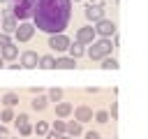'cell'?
<instances>
[{
	"instance_id": "30",
	"label": "cell",
	"mask_w": 148,
	"mask_h": 139,
	"mask_svg": "<svg viewBox=\"0 0 148 139\" xmlns=\"http://www.w3.org/2000/svg\"><path fill=\"white\" fill-rule=\"evenodd\" d=\"M116 107H118V104H111V116H113V118L118 116V109H116Z\"/></svg>"
},
{
	"instance_id": "18",
	"label": "cell",
	"mask_w": 148,
	"mask_h": 139,
	"mask_svg": "<svg viewBox=\"0 0 148 139\" xmlns=\"http://www.w3.org/2000/svg\"><path fill=\"white\" fill-rule=\"evenodd\" d=\"M102 70H118V60H113V58H104V60H102Z\"/></svg>"
},
{
	"instance_id": "8",
	"label": "cell",
	"mask_w": 148,
	"mask_h": 139,
	"mask_svg": "<svg viewBox=\"0 0 148 139\" xmlns=\"http://www.w3.org/2000/svg\"><path fill=\"white\" fill-rule=\"evenodd\" d=\"M32 32H35V28H32L30 23H23V25L16 28V39H18V42H28V39L32 37Z\"/></svg>"
},
{
	"instance_id": "22",
	"label": "cell",
	"mask_w": 148,
	"mask_h": 139,
	"mask_svg": "<svg viewBox=\"0 0 148 139\" xmlns=\"http://www.w3.org/2000/svg\"><path fill=\"white\" fill-rule=\"evenodd\" d=\"M2 102H5V104H7V107H14V104H16V102H18V97H16V95H14V93H9V95H5V97H2Z\"/></svg>"
},
{
	"instance_id": "29",
	"label": "cell",
	"mask_w": 148,
	"mask_h": 139,
	"mask_svg": "<svg viewBox=\"0 0 148 139\" xmlns=\"http://www.w3.org/2000/svg\"><path fill=\"white\" fill-rule=\"evenodd\" d=\"M46 134H49V139H62L58 132H46Z\"/></svg>"
},
{
	"instance_id": "12",
	"label": "cell",
	"mask_w": 148,
	"mask_h": 139,
	"mask_svg": "<svg viewBox=\"0 0 148 139\" xmlns=\"http://www.w3.org/2000/svg\"><path fill=\"white\" fill-rule=\"evenodd\" d=\"M16 127H18V132H21V134H30V132H32L28 116H18V118H16Z\"/></svg>"
},
{
	"instance_id": "7",
	"label": "cell",
	"mask_w": 148,
	"mask_h": 139,
	"mask_svg": "<svg viewBox=\"0 0 148 139\" xmlns=\"http://www.w3.org/2000/svg\"><path fill=\"white\" fill-rule=\"evenodd\" d=\"M92 37H95V30L90 25H83L79 30V35H76V42L79 44H92Z\"/></svg>"
},
{
	"instance_id": "2",
	"label": "cell",
	"mask_w": 148,
	"mask_h": 139,
	"mask_svg": "<svg viewBox=\"0 0 148 139\" xmlns=\"http://www.w3.org/2000/svg\"><path fill=\"white\" fill-rule=\"evenodd\" d=\"M90 60H104L109 53H111V42L109 39H102V42H92L90 49L86 51Z\"/></svg>"
},
{
	"instance_id": "32",
	"label": "cell",
	"mask_w": 148,
	"mask_h": 139,
	"mask_svg": "<svg viewBox=\"0 0 148 139\" xmlns=\"http://www.w3.org/2000/svg\"><path fill=\"white\" fill-rule=\"evenodd\" d=\"M0 67H2V58H0Z\"/></svg>"
},
{
	"instance_id": "13",
	"label": "cell",
	"mask_w": 148,
	"mask_h": 139,
	"mask_svg": "<svg viewBox=\"0 0 148 139\" xmlns=\"http://www.w3.org/2000/svg\"><path fill=\"white\" fill-rule=\"evenodd\" d=\"M76 118H79L81 123H86V120L92 118V111H90L88 107H79V109H76Z\"/></svg>"
},
{
	"instance_id": "27",
	"label": "cell",
	"mask_w": 148,
	"mask_h": 139,
	"mask_svg": "<svg viewBox=\"0 0 148 139\" xmlns=\"http://www.w3.org/2000/svg\"><path fill=\"white\" fill-rule=\"evenodd\" d=\"M7 44H9V37H7V35H0V46H2V49H5V46H7Z\"/></svg>"
},
{
	"instance_id": "26",
	"label": "cell",
	"mask_w": 148,
	"mask_h": 139,
	"mask_svg": "<svg viewBox=\"0 0 148 139\" xmlns=\"http://www.w3.org/2000/svg\"><path fill=\"white\" fill-rule=\"evenodd\" d=\"M97 120H99V123H106V120H109V114H106V111H99V114H97Z\"/></svg>"
},
{
	"instance_id": "4",
	"label": "cell",
	"mask_w": 148,
	"mask_h": 139,
	"mask_svg": "<svg viewBox=\"0 0 148 139\" xmlns=\"http://www.w3.org/2000/svg\"><path fill=\"white\" fill-rule=\"evenodd\" d=\"M95 32H97V35H102V37H111V35H116V23H113V21L102 19V21H97Z\"/></svg>"
},
{
	"instance_id": "33",
	"label": "cell",
	"mask_w": 148,
	"mask_h": 139,
	"mask_svg": "<svg viewBox=\"0 0 148 139\" xmlns=\"http://www.w3.org/2000/svg\"><path fill=\"white\" fill-rule=\"evenodd\" d=\"M0 2H7V0H0Z\"/></svg>"
},
{
	"instance_id": "3",
	"label": "cell",
	"mask_w": 148,
	"mask_h": 139,
	"mask_svg": "<svg viewBox=\"0 0 148 139\" xmlns=\"http://www.w3.org/2000/svg\"><path fill=\"white\" fill-rule=\"evenodd\" d=\"M35 5H37V0H16L12 14H14L16 19H28V16L35 14Z\"/></svg>"
},
{
	"instance_id": "11",
	"label": "cell",
	"mask_w": 148,
	"mask_h": 139,
	"mask_svg": "<svg viewBox=\"0 0 148 139\" xmlns=\"http://www.w3.org/2000/svg\"><path fill=\"white\" fill-rule=\"evenodd\" d=\"M56 70H76V58H58Z\"/></svg>"
},
{
	"instance_id": "24",
	"label": "cell",
	"mask_w": 148,
	"mask_h": 139,
	"mask_svg": "<svg viewBox=\"0 0 148 139\" xmlns=\"http://www.w3.org/2000/svg\"><path fill=\"white\" fill-rule=\"evenodd\" d=\"M12 118H14V111H12L9 107H5V109H2V120H5V123H9Z\"/></svg>"
},
{
	"instance_id": "6",
	"label": "cell",
	"mask_w": 148,
	"mask_h": 139,
	"mask_svg": "<svg viewBox=\"0 0 148 139\" xmlns=\"http://www.w3.org/2000/svg\"><path fill=\"white\" fill-rule=\"evenodd\" d=\"M86 19H88V21H102V19H104V7H99V5H88V7H86Z\"/></svg>"
},
{
	"instance_id": "15",
	"label": "cell",
	"mask_w": 148,
	"mask_h": 139,
	"mask_svg": "<svg viewBox=\"0 0 148 139\" xmlns=\"http://www.w3.org/2000/svg\"><path fill=\"white\" fill-rule=\"evenodd\" d=\"M39 67H42V70H53V67H56V58H51V56L39 58Z\"/></svg>"
},
{
	"instance_id": "23",
	"label": "cell",
	"mask_w": 148,
	"mask_h": 139,
	"mask_svg": "<svg viewBox=\"0 0 148 139\" xmlns=\"http://www.w3.org/2000/svg\"><path fill=\"white\" fill-rule=\"evenodd\" d=\"M49 97H51L53 102H58V100L62 97V90H60V88H51V93H49Z\"/></svg>"
},
{
	"instance_id": "28",
	"label": "cell",
	"mask_w": 148,
	"mask_h": 139,
	"mask_svg": "<svg viewBox=\"0 0 148 139\" xmlns=\"http://www.w3.org/2000/svg\"><path fill=\"white\" fill-rule=\"evenodd\" d=\"M86 139H99L97 132H86Z\"/></svg>"
},
{
	"instance_id": "20",
	"label": "cell",
	"mask_w": 148,
	"mask_h": 139,
	"mask_svg": "<svg viewBox=\"0 0 148 139\" xmlns=\"http://www.w3.org/2000/svg\"><path fill=\"white\" fill-rule=\"evenodd\" d=\"M32 109H46V97L37 95V97L32 100Z\"/></svg>"
},
{
	"instance_id": "9",
	"label": "cell",
	"mask_w": 148,
	"mask_h": 139,
	"mask_svg": "<svg viewBox=\"0 0 148 139\" xmlns=\"http://www.w3.org/2000/svg\"><path fill=\"white\" fill-rule=\"evenodd\" d=\"M21 63H23V67H37L39 65V58H37V53L35 51H25L23 56H21Z\"/></svg>"
},
{
	"instance_id": "25",
	"label": "cell",
	"mask_w": 148,
	"mask_h": 139,
	"mask_svg": "<svg viewBox=\"0 0 148 139\" xmlns=\"http://www.w3.org/2000/svg\"><path fill=\"white\" fill-rule=\"evenodd\" d=\"M67 130V123H62V120H56V125H53V132H58V134H62Z\"/></svg>"
},
{
	"instance_id": "21",
	"label": "cell",
	"mask_w": 148,
	"mask_h": 139,
	"mask_svg": "<svg viewBox=\"0 0 148 139\" xmlns=\"http://www.w3.org/2000/svg\"><path fill=\"white\" fill-rule=\"evenodd\" d=\"M35 132H37V134H46V132H49V123H46V120H39V123L35 125Z\"/></svg>"
},
{
	"instance_id": "16",
	"label": "cell",
	"mask_w": 148,
	"mask_h": 139,
	"mask_svg": "<svg viewBox=\"0 0 148 139\" xmlns=\"http://www.w3.org/2000/svg\"><path fill=\"white\" fill-rule=\"evenodd\" d=\"M16 53H18V51H16V46H14V44H7V46L2 49V58H7V60L16 58Z\"/></svg>"
},
{
	"instance_id": "10",
	"label": "cell",
	"mask_w": 148,
	"mask_h": 139,
	"mask_svg": "<svg viewBox=\"0 0 148 139\" xmlns=\"http://www.w3.org/2000/svg\"><path fill=\"white\" fill-rule=\"evenodd\" d=\"M2 28H5L7 32H16V16H14L12 12L5 14V19H2Z\"/></svg>"
},
{
	"instance_id": "31",
	"label": "cell",
	"mask_w": 148,
	"mask_h": 139,
	"mask_svg": "<svg viewBox=\"0 0 148 139\" xmlns=\"http://www.w3.org/2000/svg\"><path fill=\"white\" fill-rule=\"evenodd\" d=\"M5 137H7V127H2V125H0V139H5Z\"/></svg>"
},
{
	"instance_id": "19",
	"label": "cell",
	"mask_w": 148,
	"mask_h": 139,
	"mask_svg": "<svg viewBox=\"0 0 148 139\" xmlns=\"http://www.w3.org/2000/svg\"><path fill=\"white\" fill-rule=\"evenodd\" d=\"M65 132H69V134H72V137H79V134H81V132H83V130H81V125H79V123H69V125H67V130H65Z\"/></svg>"
},
{
	"instance_id": "14",
	"label": "cell",
	"mask_w": 148,
	"mask_h": 139,
	"mask_svg": "<svg viewBox=\"0 0 148 139\" xmlns=\"http://www.w3.org/2000/svg\"><path fill=\"white\" fill-rule=\"evenodd\" d=\"M83 53H86L83 44H79V42H76V44H69V56H72V58H79V56H83Z\"/></svg>"
},
{
	"instance_id": "5",
	"label": "cell",
	"mask_w": 148,
	"mask_h": 139,
	"mask_svg": "<svg viewBox=\"0 0 148 139\" xmlns=\"http://www.w3.org/2000/svg\"><path fill=\"white\" fill-rule=\"evenodd\" d=\"M49 46H51L53 51H67V49H69V39H67L65 35H51Z\"/></svg>"
},
{
	"instance_id": "1",
	"label": "cell",
	"mask_w": 148,
	"mask_h": 139,
	"mask_svg": "<svg viewBox=\"0 0 148 139\" xmlns=\"http://www.w3.org/2000/svg\"><path fill=\"white\" fill-rule=\"evenodd\" d=\"M72 2L69 0H37L35 5V25L44 32L60 35L69 23Z\"/></svg>"
},
{
	"instance_id": "17",
	"label": "cell",
	"mask_w": 148,
	"mask_h": 139,
	"mask_svg": "<svg viewBox=\"0 0 148 139\" xmlns=\"http://www.w3.org/2000/svg\"><path fill=\"white\" fill-rule=\"evenodd\" d=\"M56 111H58V116H69V114H72V104H67V102H60V104L56 107Z\"/></svg>"
}]
</instances>
